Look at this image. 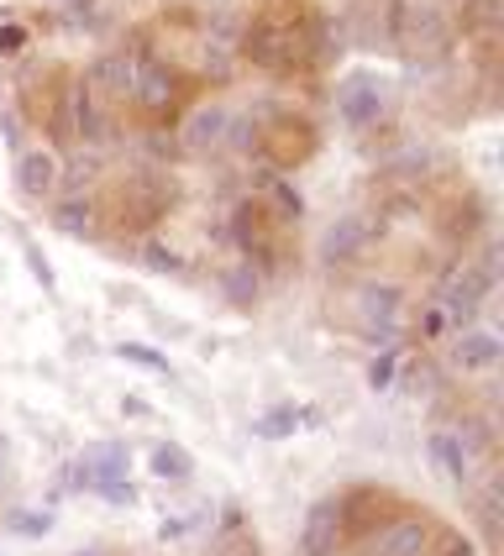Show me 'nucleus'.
Returning a JSON list of instances; mask_svg holds the SVG:
<instances>
[{"mask_svg":"<svg viewBox=\"0 0 504 556\" xmlns=\"http://www.w3.org/2000/svg\"><path fill=\"white\" fill-rule=\"evenodd\" d=\"M126 467H131V457H126L122 441H100V446H90V452L74 463V483H79V489H94L105 504H131L137 489H131Z\"/></svg>","mask_w":504,"mask_h":556,"instance_id":"1","label":"nucleus"},{"mask_svg":"<svg viewBox=\"0 0 504 556\" xmlns=\"http://www.w3.org/2000/svg\"><path fill=\"white\" fill-rule=\"evenodd\" d=\"M494 283H500V274H489V268H478V263H463V268H452V274L441 278L437 309L457 331H472V320H478L483 300L494 294Z\"/></svg>","mask_w":504,"mask_h":556,"instance_id":"2","label":"nucleus"},{"mask_svg":"<svg viewBox=\"0 0 504 556\" xmlns=\"http://www.w3.org/2000/svg\"><path fill=\"white\" fill-rule=\"evenodd\" d=\"M383 100H389V85L378 79V74H346L342 85H337V116H342L352 131H363V126H374L383 116Z\"/></svg>","mask_w":504,"mask_h":556,"instance_id":"3","label":"nucleus"},{"mask_svg":"<svg viewBox=\"0 0 504 556\" xmlns=\"http://www.w3.org/2000/svg\"><path fill=\"white\" fill-rule=\"evenodd\" d=\"M368 242H374V220L368 216H337L326 231H320V263L326 268H346V263H357L363 252H368Z\"/></svg>","mask_w":504,"mask_h":556,"instance_id":"4","label":"nucleus"},{"mask_svg":"<svg viewBox=\"0 0 504 556\" xmlns=\"http://www.w3.org/2000/svg\"><path fill=\"white\" fill-rule=\"evenodd\" d=\"M337 515H342V535H374L400 509H394V494H383V489H352L337 498Z\"/></svg>","mask_w":504,"mask_h":556,"instance_id":"5","label":"nucleus"},{"mask_svg":"<svg viewBox=\"0 0 504 556\" xmlns=\"http://www.w3.org/2000/svg\"><path fill=\"white\" fill-rule=\"evenodd\" d=\"M300 42H305V37H294L289 27H274V22H252L248 37H242V53H248L257 68H289V63L300 59Z\"/></svg>","mask_w":504,"mask_h":556,"instance_id":"6","label":"nucleus"},{"mask_svg":"<svg viewBox=\"0 0 504 556\" xmlns=\"http://www.w3.org/2000/svg\"><path fill=\"white\" fill-rule=\"evenodd\" d=\"M437 546V526L426 515H394L389 526L378 530L374 556H426Z\"/></svg>","mask_w":504,"mask_h":556,"instance_id":"7","label":"nucleus"},{"mask_svg":"<svg viewBox=\"0 0 504 556\" xmlns=\"http://www.w3.org/2000/svg\"><path fill=\"white\" fill-rule=\"evenodd\" d=\"M342 515H337V498H315L305 509V526H300V556H337L342 552Z\"/></svg>","mask_w":504,"mask_h":556,"instance_id":"8","label":"nucleus"},{"mask_svg":"<svg viewBox=\"0 0 504 556\" xmlns=\"http://www.w3.org/2000/svg\"><path fill=\"white\" fill-rule=\"evenodd\" d=\"M16 189H22L27 200H53V189H59V153L22 148V153H16Z\"/></svg>","mask_w":504,"mask_h":556,"instance_id":"9","label":"nucleus"},{"mask_svg":"<svg viewBox=\"0 0 504 556\" xmlns=\"http://www.w3.org/2000/svg\"><path fill=\"white\" fill-rule=\"evenodd\" d=\"M400 305H405V289H400V283H363V294H357V309H363L368 331H374V337H383V341L394 337Z\"/></svg>","mask_w":504,"mask_h":556,"instance_id":"10","label":"nucleus"},{"mask_svg":"<svg viewBox=\"0 0 504 556\" xmlns=\"http://www.w3.org/2000/svg\"><path fill=\"white\" fill-rule=\"evenodd\" d=\"M226 122H231V111H226V105H194V111H189V122H185V131H179L185 153L205 157L211 148H220V142H226Z\"/></svg>","mask_w":504,"mask_h":556,"instance_id":"11","label":"nucleus"},{"mask_svg":"<svg viewBox=\"0 0 504 556\" xmlns=\"http://www.w3.org/2000/svg\"><path fill=\"white\" fill-rule=\"evenodd\" d=\"M500 357H504V346L494 331H463L457 337V346H452V368L457 372H472V378H483V372H494L500 368Z\"/></svg>","mask_w":504,"mask_h":556,"instance_id":"12","label":"nucleus"},{"mask_svg":"<svg viewBox=\"0 0 504 556\" xmlns=\"http://www.w3.org/2000/svg\"><path fill=\"white\" fill-rule=\"evenodd\" d=\"M426 452H431V463H437V472L452 483V489H468V478H472V457H468V446L457 441V431H446V426H437L431 431V441H426Z\"/></svg>","mask_w":504,"mask_h":556,"instance_id":"13","label":"nucleus"},{"mask_svg":"<svg viewBox=\"0 0 504 556\" xmlns=\"http://www.w3.org/2000/svg\"><path fill=\"white\" fill-rule=\"evenodd\" d=\"M174 90H179L174 68H163V63H153V59H137V74H131V100H137V105H148V111H168Z\"/></svg>","mask_w":504,"mask_h":556,"instance_id":"14","label":"nucleus"},{"mask_svg":"<svg viewBox=\"0 0 504 556\" xmlns=\"http://www.w3.org/2000/svg\"><path fill=\"white\" fill-rule=\"evenodd\" d=\"M53 231L74 237V242L94 237V231H100V205H94V194H63L59 205H53Z\"/></svg>","mask_w":504,"mask_h":556,"instance_id":"15","label":"nucleus"},{"mask_svg":"<svg viewBox=\"0 0 504 556\" xmlns=\"http://www.w3.org/2000/svg\"><path fill=\"white\" fill-rule=\"evenodd\" d=\"M131 74H137V59L131 53H100L85 74V85L94 94H131Z\"/></svg>","mask_w":504,"mask_h":556,"instance_id":"16","label":"nucleus"},{"mask_svg":"<svg viewBox=\"0 0 504 556\" xmlns=\"http://www.w3.org/2000/svg\"><path fill=\"white\" fill-rule=\"evenodd\" d=\"M68 131L79 137V142H100L105 137V116H100V100L94 90L79 79L74 90H68Z\"/></svg>","mask_w":504,"mask_h":556,"instance_id":"17","label":"nucleus"},{"mask_svg":"<svg viewBox=\"0 0 504 556\" xmlns=\"http://www.w3.org/2000/svg\"><path fill=\"white\" fill-rule=\"evenodd\" d=\"M231 231H237V248L248 252V263L252 257H268V248H274V231H268V216H263V205H257V200L237 205Z\"/></svg>","mask_w":504,"mask_h":556,"instance_id":"18","label":"nucleus"},{"mask_svg":"<svg viewBox=\"0 0 504 556\" xmlns=\"http://www.w3.org/2000/svg\"><path fill=\"white\" fill-rule=\"evenodd\" d=\"M220 289H226V300H231V305H257V289H263V274H257V268H252L248 257H242V263H237V268H226V278H220Z\"/></svg>","mask_w":504,"mask_h":556,"instance_id":"19","label":"nucleus"},{"mask_svg":"<svg viewBox=\"0 0 504 556\" xmlns=\"http://www.w3.org/2000/svg\"><path fill=\"white\" fill-rule=\"evenodd\" d=\"M148 467H153L158 478H168V483H185L189 472H194V457H189L185 446H174V441H158Z\"/></svg>","mask_w":504,"mask_h":556,"instance_id":"20","label":"nucleus"},{"mask_svg":"<svg viewBox=\"0 0 504 556\" xmlns=\"http://www.w3.org/2000/svg\"><path fill=\"white\" fill-rule=\"evenodd\" d=\"M300 420H315V415H300L294 404H279V409H268V415H257V420H252V435H263V441H284V435L300 431Z\"/></svg>","mask_w":504,"mask_h":556,"instance_id":"21","label":"nucleus"},{"mask_svg":"<svg viewBox=\"0 0 504 556\" xmlns=\"http://www.w3.org/2000/svg\"><path fill=\"white\" fill-rule=\"evenodd\" d=\"M100 168H105L100 153H79V157H68V163H59V185H68V194H90Z\"/></svg>","mask_w":504,"mask_h":556,"instance_id":"22","label":"nucleus"},{"mask_svg":"<svg viewBox=\"0 0 504 556\" xmlns=\"http://www.w3.org/2000/svg\"><path fill=\"white\" fill-rule=\"evenodd\" d=\"M504 22V0H463V27L478 37H494Z\"/></svg>","mask_w":504,"mask_h":556,"instance_id":"23","label":"nucleus"},{"mask_svg":"<svg viewBox=\"0 0 504 556\" xmlns=\"http://www.w3.org/2000/svg\"><path fill=\"white\" fill-rule=\"evenodd\" d=\"M5 526H11V535L42 541V535L53 530V515H48V509H42V515H37V509H11V515H5Z\"/></svg>","mask_w":504,"mask_h":556,"instance_id":"24","label":"nucleus"},{"mask_svg":"<svg viewBox=\"0 0 504 556\" xmlns=\"http://www.w3.org/2000/svg\"><path fill=\"white\" fill-rule=\"evenodd\" d=\"M142 268H153V274H185V257L174 248H163V242H142Z\"/></svg>","mask_w":504,"mask_h":556,"instance_id":"25","label":"nucleus"},{"mask_svg":"<svg viewBox=\"0 0 504 556\" xmlns=\"http://www.w3.org/2000/svg\"><path fill=\"white\" fill-rule=\"evenodd\" d=\"M116 357H122V363H137V368H148V372H163V378H168V357H163V352H153V346H142V341H122V346H116Z\"/></svg>","mask_w":504,"mask_h":556,"instance_id":"26","label":"nucleus"},{"mask_svg":"<svg viewBox=\"0 0 504 556\" xmlns=\"http://www.w3.org/2000/svg\"><path fill=\"white\" fill-rule=\"evenodd\" d=\"M394 372H400V346H383L374 363H368V389H374V394H383V389L394 383Z\"/></svg>","mask_w":504,"mask_h":556,"instance_id":"27","label":"nucleus"},{"mask_svg":"<svg viewBox=\"0 0 504 556\" xmlns=\"http://www.w3.org/2000/svg\"><path fill=\"white\" fill-rule=\"evenodd\" d=\"M268 194H274V211L284 220H300L305 216V200H300V189H289L284 179H268Z\"/></svg>","mask_w":504,"mask_h":556,"instance_id":"28","label":"nucleus"},{"mask_svg":"<svg viewBox=\"0 0 504 556\" xmlns=\"http://www.w3.org/2000/svg\"><path fill=\"white\" fill-rule=\"evenodd\" d=\"M22 257H27V268H32V274H37V283H42L48 294H59V278H53V268H48V257H42V252H37V248H32L27 237H22Z\"/></svg>","mask_w":504,"mask_h":556,"instance_id":"29","label":"nucleus"},{"mask_svg":"<svg viewBox=\"0 0 504 556\" xmlns=\"http://www.w3.org/2000/svg\"><path fill=\"white\" fill-rule=\"evenodd\" d=\"M478 526L489 541H500V489H489V494L478 498Z\"/></svg>","mask_w":504,"mask_h":556,"instance_id":"30","label":"nucleus"},{"mask_svg":"<svg viewBox=\"0 0 504 556\" xmlns=\"http://www.w3.org/2000/svg\"><path fill=\"white\" fill-rule=\"evenodd\" d=\"M0 131H5V142L22 153V122H16V111H5V116H0Z\"/></svg>","mask_w":504,"mask_h":556,"instance_id":"31","label":"nucleus"},{"mask_svg":"<svg viewBox=\"0 0 504 556\" xmlns=\"http://www.w3.org/2000/svg\"><path fill=\"white\" fill-rule=\"evenodd\" d=\"M437 556H472V541H468V535H446Z\"/></svg>","mask_w":504,"mask_h":556,"instance_id":"32","label":"nucleus"},{"mask_svg":"<svg viewBox=\"0 0 504 556\" xmlns=\"http://www.w3.org/2000/svg\"><path fill=\"white\" fill-rule=\"evenodd\" d=\"M22 42H27V31L22 27H0V53H16Z\"/></svg>","mask_w":504,"mask_h":556,"instance_id":"33","label":"nucleus"},{"mask_svg":"<svg viewBox=\"0 0 504 556\" xmlns=\"http://www.w3.org/2000/svg\"><path fill=\"white\" fill-rule=\"evenodd\" d=\"M189 526H194V520H163V530H158V535H163V541H179Z\"/></svg>","mask_w":504,"mask_h":556,"instance_id":"34","label":"nucleus"},{"mask_svg":"<svg viewBox=\"0 0 504 556\" xmlns=\"http://www.w3.org/2000/svg\"><path fill=\"white\" fill-rule=\"evenodd\" d=\"M441 326H446V315H441V309H431V315H426V337H441Z\"/></svg>","mask_w":504,"mask_h":556,"instance_id":"35","label":"nucleus"},{"mask_svg":"<svg viewBox=\"0 0 504 556\" xmlns=\"http://www.w3.org/2000/svg\"><path fill=\"white\" fill-rule=\"evenodd\" d=\"M74 556H105V552H74Z\"/></svg>","mask_w":504,"mask_h":556,"instance_id":"36","label":"nucleus"}]
</instances>
